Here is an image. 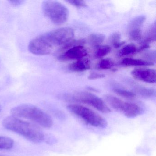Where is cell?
Here are the masks:
<instances>
[{"label":"cell","instance_id":"obj_1","mask_svg":"<svg viewBox=\"0 0 156 156\" xmlns=\"http://www.w3.org/2000/svg\"><path fill=\"white\" fill-rule=\"evenodd\" d=\"M74 31L72 28L64 27L41 34L33 39L28 45V50L36 55L51 54L55 48L63 45L73 39ZM58 50V51H59Z\"/></svg>","mask_w":156,"mask_h":156},{"label":"cell","instance_id":"obj_2","mask_svg":"<svg viewBox=\"0 0 156 156\" xmlns=\"http://www.w3.org/2000/svg\"><path fill=\"white\" fill-rule=\"evenodd\" d=\"M2 125L6 129L18 133L34 143H40L44 140V134L39 127L19 118L7 117L3 120Z\"/></svg>","mask_w":156,"mask_h":156},{"label":"cell","instance_id":"obj_3","mask_svg":"<svg viewBox=\"0 0 156 156\" xmlns=\"http://www.w3.org/2000/svg\"><path fill=\"white\" fill-rule=\"evenodd\" d=\"M13 116L30 119L44 128L52 126V119L47 113L31 104H22L11 110Z\"/></svg>","mask_w":156,"mask_h":156},{"label":"cell","instance_id":"obj_4","mask_svg":"<svg viewBox=\"0 0 156 156\" xmlns=\"http://www.w3.org/2000/svg\"><path fill=\"white\" fill-rule=\"evenodd\" d=\"M67 108L72 114L92 126L105 128L107 126V122L103 117L92 109L84 106L72 104L68 105Z\"/></svg>","mask_w":156,"mask_h":156},{"label":"cell","instance_id":"obj_5","mask_svg":"<svg viewBox=\"0 0 156 156\" xmlns=\"http://www.w3.org/2000/svg\"><path fill=\"white\" fill-rule=\"evenodd\" d=\"M44 15L54 24L62 25L67 21L69 11L63 4L55 1H46L42 4Z\"/></svg>","mask_w":156,"mask_h":156},{"label":"cell","instance_id":"obj_6","mask_svg":"<svg viewBox=\"0 0 156 156\" xmlns=\"http://www.w3.org/2000/svg\"><path fill=\"white\" fill-rule=\"evenodd\" d=\"M65 98L68 101L89 105L102 113H108L111 112L109 108L101 98L89 92H77L66 96Z\"/></svg>","mask_w":156,"mask_h":156},{"label":"cell","instance_id":"obj_7","mask_svg":"<svg viewBox=\"0 0 156 156\" xmlns=\"http://www.w3.org/2000/svg\"><path fill=\"white\" fill-rule=\"evenodd\" d=\"M105 99L113 108L120 111L128 118H135L141 115L143 109L138 105L123 101L111 95L105 96Z\"/></svg>","mask_w":156,"mask_h":156},{"label":"cell","instance_id":"obj_8","mask_svg":"<svg viewBox=\"0 0 156 156\" xmlns=\"http://www.w3.org/2000/svg\"><path fill=\"white\" fill-rule=\"evenodd\" d=\"M145 15H139L132 19L128 25V35L132 41H139L142 38L141 28L145 22Z\"/></svg>","mask_w":156,"mask_h":156},{"label":"cell","instance_id":"obj_9","mask_svg":"<svg viewBox=\"0 0 156 156\" xmlns=\"http://www.w3.org/2000/svg\"><path fill=\"white\" fill-rule=\"evenodd\" d=\"M87 55V49L83 45L72 47L59 54L57 56L58 60L62 62L70 60L83 59Z\"/></svg>","mask_w":156,"mask_h":156},{"label":"cell","instance_id":"obj_10","mask_svg":"<svg viewBox=\"0 0 156 156\" xmlns=\"http://www.w3.org/2000/svg\"><path fill=\"white\" fill-rule=\"evenodd\" d=\"M132 76L137 80L148 83H156V71L151 69H137L131 72Z\"/></svg>","mask_w":156,"mask_h":156},{"label":"cell","instance_id":"obj_11","mask_svg":"<svg viewBox=\"0 0 156 156\" xmlns=\"http://www.w3.org/2000/svg\"><path fill=\"white\" fill-rule=\"evenodd\" d=\"M91 62L88 59H81L71 64L69 66L70 71L74 72H82L90 69Z\"/></svg>","mask_w":156,"mask_h":156},{"label":"cell","instance_id":"obj_12","mask_svg":"<svg viewBox=\"0 0 156 156\" xmlns=\"http://www.w3.org/2000/svg\"><path fill=\"white\" fill-rule=\"evenodd\" d=\"M121 64L125 66H152L154 63L142 59L126 58L121 62Z\"/></svg>","mask_w":156,"mask_h":156},{"label":"cell","instance_id":"obj_13","mask_svg":"<svg viewBox=\"0 0 156 156\" xmlns=\"http://www.w3.org/2000/svg\"><path fill=\"white\" fill-rule=\"evenodd\" d=\"M156 23L154 22L148 29L145 34L144 40L141 44H149L156 41Z\"/></svg>","mask_w":156,"mask_h":156},{"label":"cell","instance_id":"obj_14","mask_svg":"<svg viewBox=\"0 0 156 156\" xmlns=\"http://www.w3.org/2000/svg\"><path fill=\"white\" fill-rule=\"evenodd\" d=\"M105 36L100 33H93L88 36V43L94 47H98L105 41Z\"/></svg>","mask_w":156,"mask_h":156},{"label":"cell","instance_id":"obj_15","mask_svg":"<svg viewBox=\"0 0 156 156\" xmlns=\"http://www.w3.org/2000/svg\"><path fill=\"white\" fill-rule=\"evenodd\" d=\"M134 90L139 94L144 97H152L155 96L156 94V91L153 88H147L141 86H136L134 87Z\"/></svg>","mask_w":156,"mask_h":156},{"label":"cell","instance_id":"obj_16","mask_svg":"<svg viewBox=\"0 0 156 156\" xmlns=\"http://www.w3.org/2000/svg\"><path fill=\"white\" fill-rule=\"evenodd\" d=\"M137 48L136 45L133 44H129L123 47L118 53V56L119 57L126 56L136 52Z\"/></svg>","mask_w":156,"mask_h":156},{"label":"cell","instance_id":"obj_17","mask_svg":"<svg viewBox=\"0 0 156 156\" xmlns=\"http://www.w3.org/2000/svg\"><path fill=\"white\" fill-rule=\"evenodd\" d=\"M14 141L9 137L0 136V150H8L13 147Z\"/></svg>","mask_w":156,"mask_h":156},{"label":"cell","instance_id":"obj_18","mask_svg":"<svg viewBox=\"0 0 156 156\" xmlns=\"http://www.w3.org/2000/svg\"><path fill=\"white\" fill-rule=\"evenodd\" d=\"M97 48L94 54L95 57L97 58H102L105 56L111 51V48L110 46L107 45H101V46L100 45Z\"/></svg>","mask_w":156,"mask_h":156},{"label":"cell","instance_id":"obj_19","mask_svg":"<svg viewBox=\"0 0 156 156\" xmlns=\"http://www.w3.org/2000/svg\"><path fill=\"white\" fill-rule=\"evenodd\" d=\"M120 38L121 35L118 32L114 33L110 36V43L115 48H119L125 44V42L120 41Z\"/></svg>","mask_w":156,"mask_h":156},{"label":"cell","instance_id":"obj_20","mask_svg":"<svg viewBox=\"0 0 156 156\" xmlns=\"http://www.w3.org/2000/svg\"><path fill=\"white\" fill-rule=\"evenodd\" d=\"M113 91L116 94L119 95L120 96L126 98H136V94L133 92L126 90V89H122V88H117L115 87L113 89Z\"/></svg>","mask_w":156,"mask_h":156},{"label":"cell","instance_id":"obj_21","mask_svg":"<svg viewBox=\"0 0 156 156\" xmlns=\"http://www.w3.org/2000/svg\"><path fill=\"white\" fill-rule=\"evenodd\" d=\"M114 62L109 58H106L101 60L98 64V67L99 69L107 70L110 69L114 66Z\"/></svg>","mask_w":156,"mask_h":156},{"label":"cell","instance_id":"obj_22","mask_svg":"<svg viewBox=\"0 0 156 156\" xmlns=\"http://www.w3.org/2000/svg\"><path fill=\"white\" fill-rule=\"evenodd\" d=\"M144 58L147 59V61L154 64L156 61V51H150L146 52L143 55Z\"/></svg>","mask_w":156,"mask_h":156},{"label":"cell","instance_id":"obj_23","mask_svg":"<svg viewBox=\"0 0 156 156\" xmlns=\"http://www.w3.org/2000/svg\"><path fill=\"white\" fill-rule=\"evenodd\" d=\"M67 2L71 5L76 7H86L87 6L85 2L80 0H70Z\"/></svg>","mask_w":156,"mask_h":156},{"label":"cell","instance_id":"obj_24","mask_svg":"<svg viewBox=\"0 0 156 156\" xmlns=\"http://www.w3.org/2000/svg\"><path fill=\"white\" fill-rule=\"evenodd\" d=\"M105 76V75L103 74L99 73H93L88 76V79L90 80H95V79H100L104 78Z\"/></svg>","mask_w":156,"mask_h":156},{"label":"cell","instance_id":"obj_25","mask_svg":"<svg viewBox=\"0 0 156 156\" xmlns=\"http://www.w3.org/2000/svg\"><path fill=\"white\" fill-rule=\"evenodd\" d=\"M23 2L21 0H14V1H10L9 2L14 7H18L21 5L23 3Z\"/></svg>","mask_w":156,"mask_h":156},{"label":"cell","instance_id":"obj_26","mask_svg":"<svg viewBox=\"0 0 156 156\" xmlns=\"http://www.w3.org/2000/svg\"><path fill=\"white\" fill-rule=\"evenodd\" d=\"M1 106H0V112H1Z\"/></svg>","mask_w":156,"mask_h":156}]
</instances>
